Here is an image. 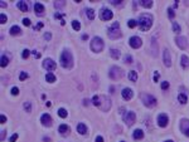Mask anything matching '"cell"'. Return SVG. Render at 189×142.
Here are the masks:
<instances>
[{"mask_svg":"<svg viewBox=\"0 0 189 142\" xmlns=\"http://www.w3.org/2000/svg\"><path fill=\"white\" fill-rule=\"evenodd\" d=\"M92 105L102 112H108L111 109V99L105 94H95L92 97Z\"/></svg>","mask_w":189,"mask_h":142,"instance_id":"obj_1","label":"cell"},{"mask_svg":"<svg viewBox=\"0 0 189 142\" xmlns=\"http://www.w3.org/2000/svg\"><path fill=\"white\" fill-rule=\"evenodd\" d=\"M153 22H154V18L150 13L140 14L139 18H137V26H139L140 32H143V33L149 32L150 28L153 26Z\"/></svg>","mask_w":189,"mask_h":142,"instance_id":"obj_2","label":"cell"},{"mask_svg":"<svg viewBox=\"0 0 189 142\" xmlns=\"http://www.w3.org/2000/svg\"><path fill=\"white\" fill-rule=\"evenodd\" d=\"M59 63H61V67L63 69H72L73 68V64H74V59H73V54L72 52L68 49V48H64L61 53V57H59Z\"/></svg>","mask_w":189,"mask_h":142,"instance_id":"obj_3","label":"cell"},{"mask_svg":"<svg viewBox=\"0 0 189 142\" xmlns=\"http://www.w3.org/2000/svg\"><path fill=\"white\" fill-rule=\"evenodd\" d=\"M107 37L112 40H116V39H120L122 37V33H121V29H120V23L119 22H113L111 25L107 28Z\"/></svg>","mask_w":189,"mask_h":142,"instance_id":"obj_4","label":"cell"},{"mask_svg":"<svg viewBox=\"0 0 189 142\" xmlns=\"http://www.w3.org/2000/svg\"><path fill=\"white\" fill-rule=\"evenodd\" d=\"M104 48H105V43H104V40H102V38L101 37H93L91 39L90 41V49L93 52V53L96 54H100V53H102L104 52Z\"/></svg>","mask_w":189,"mask_h":142,"instance_id":"obj_5","label":"cell"},{"mask_svg":"<svg viewBox=\"0 0 189 142\" xmlns=\"http://www.w3.org/2000/svg\"><path fill=\"white\" fill-rule=\"evenodd\" d=\"M140 98H141L143 105L145 106L146 108H154V107L158 105V99L153 94H150V93H141Z\"/></svg>","mask_w":189,"mask_h":142,"instance_id":"obj_6","label":"cell"},{"mask_svg":"<svg viewBox=\"0 0 189 142\" xmlns=\"http://www.w3.org/2000/svg\"><path fill=\"white\" fill-rule=\"evenodd\" d=\"M123 75H125V73H123V71L119 65H112L108 71V77L111 78L112 81H120Z\"/></svg>","mask_w":189,"mask_h":142,"instance_id":"obj_7","label":"cell"},{"mask_svg":"<svg viewBox=\"0 0 189 142\" xmlns=\"http://www.w3.org/2000/svg\"><path fill=\"white\" fill-rule=\"evenodd\" d=\"M98 15H100V19H101L102 22H110V20H111V19L113 18V13H112V10H111V9H108V8H106V6H104V8L100 9Z\"/></svg>","mask_w":189,"mask_h":142,"instance_id":"obj_8","label":"cell"},{"mask_svg":"<svg viewBox=\"0 0 189 142\" xmlns=\"http://www.w3.org/2000/svg\"><path fill=\"white\" fill-rule=\"evenodd\" d=\"M122 121L125 122L126 126H132L134 123H135V121H136V113L135 112H132V111H129V112H126V113H123L122 115Z\"/></svg>","mask_w":189,"mask_h":142,"instance_id":"obj_9","label":"cell"},{"mask_svg":"<svg viewBox=\"0 0 189 142\" xmlns=\"http://www.w3.org/2000/svg\"><path fill=\"white\" fill-rule=\"evenodd\" d=\"M156 124L160 128H165L169 124V116L166 113H159L156 117Z\"/></svg>","mask_w":189,"mask_h":142,"instance_id":"obj_10","label":"cell"},{"mask_svg":"<svg viewBox=\"0 0 189 142\" xmlns=\"http://www.w3.org/2000/svg\"><path fill=\"white\" fill-rule=\"evenodd\" d=\"M42 67L48 72H53L54 69L57 68V63L52 59V58H46L42 63Z\"/></svg>","mask_w":189,"mask_h":142,"instance_id":"obj_11","label":"cell"},{"mask_svg":"<svg viewBox=\"0 0 189 142\" xmlns=\"http://www.w3.org/2000/svg\"><path fill=\"white\" fill-rule=\"evenodd\" d=\"M129 46L132 48V49H139L143 46V39L137 35H132L129 39Z\"/></svg>","mask_w":189,"mask_h":142,"instance_id":"obj_12","label":"cell"},{"mask_svg":"<svg viewBox=\"0 0 189 142\" xmlns=\"http://www.w3.org/2000/svg\"><path fill=\"white\" fill-rule=\"evenodd\" d=\"M179 130L185 137H189V118H181L180 120Z\"/></svg>","mask_w":189,"mask_h":142,"instance_id":"obj_13","label":"cell"},{"mask_svg":"<svg viewBox=\"0 0 189 142\" xmlns=\"http://www.w3.org/2000/svg\"><path fill=\"white\" fill-rule=\"evenodd\" d=\"M174 41H175V44H177V47L179 48V49H181V50L187 49V47H188V39H187V37L178 35V37H175Z\"/></svg>","mask_w":189,"mask_h":142,"instance_id":"obj_14","label":"cell"},{"mask_svg":"<svg viewBox=\"0 0 189 142\" xmlns=\"http://www.w3.org/2000/svg\"><path fill=\"white\" fill-rule=\"evenodd\" d=\"M40 123H42L43 127H50L53 124V120L50 117L49 113H43L40 116Z\"/></svg>","mask_w":189,"mask_h":142,"instance_id":"obj_15","label":"cell"},{"mask_svg":"<svg viewBox=\"0 0 189 142\" xmlns=\"http://www.w3.org/2000/svg\"><path fill=\"white\" fill-rule=\"evenodd\" d=\"M163 62H164V65L166 68H170L171 67V55H170V50L169 49H164L163 50Z\"/></svg>","mask_w":189,"mask_h":142,"instance_id":"obj_16","label":"cell"},{"mask_svg":"<svg viewBox=\"0 0 189 142\" xmlns=\"http://www.w3.org/2000/svg\"><path fill=\"white\" fill-rule=\"evenodd\" d=\"M70 132H71V128H70V126H68V124L62 123V124L58 126V133H59L62 137L70 136Z\"/></svg>","mask_w":189,"mask_h":142,"instance_id":"obj_17","label":"cell"},{"mask_svg":"<svg viewBox=\"0 0 189 142\" xmlns=\"http://www.w3.org/2000/svg\"><path fill=\"white\" fill-rule=\"evenodd\" d=\"M121 97H122V99L123 101H130V99L134 97V92H132V89L131 88H129V87H125L121 91Z\"/></svg>","mask_w":189,"mask_h":142,"instance_id":"obj_18","label":"cell"},{"mask_svg":"<svg viewBox=\"0 0 189 142\" xmlns=\"http://www.w3.org/2000/svg\"><path fill=\"white\" fill-rule=\"evenodd\" d=\"M144 136H145V132L141 130V128H136V130H134V132H132V138L135 141H140V140H143Z\"/></svg>","mask_w":189,"mask_h":142,"instance_id":"obj_19","label":"cell"},{"mask_svg":"<svg viewBox=\"0 0 189 142\" xmlns=\"http://www.w3.org/2000/svg\"><path fill=\"white\" fill-rule=\"evenodd\" d=\"M110 57L112 58L113 60H117L120 59V57H121V52H120L117 48H110Z\"/></svg>","mask_w":189,"mask_h":142,"instance_id":"obj_20","label":"cell"},{"mask_svg":"<svg viewBox=\"0 0 189 142\" xmlns=\"http://www.w3.org/2000/svg\"><path fill=\"white\" fill-rule=\"evenodd\" d=\"M180 65L184 71H188L189 69V57L187 54H183L180 57Z\"/></svg>","mask_w":189,"mask_h":142,"instance_id":"obj_21","label":"cell"},{"mask_svg":"<svg viewBox=\"0 0 189 142\" xmlns=\"http://www.w3.org/2000/svg\"><path fill=\"white\" fill-rule=\"evenodd\" d=\"M44 10H46V8H44V5L42 3H35V4H34V13H35L37 15H39V16L43 15Z\"/></svg>","mask_w":189,"mask_h":142,"instance_id":"obj_22","label":"cell"},{"mask_svg":"<svg viewBox=\"0 0 189 142\" xmlns=\"http://www.w3.org/2000/svg\"><path fill=\"white\" fill-rule=\"evenodd\" d=\"M9 33L12 37H19L22 34V29H20L19 25H13L12 28L9 29Z\"/></svg>","mask_w":189,"mask_h":142,"instance_id":"obj_23","label":"cell"},{"mask_svg":"<svg viewBox=\"0 0 189 142\" xmlns=\"http://www.w3.org/2000/svg\"><path fill=\"white\" fill-rule=\"evenodd\" d=\"M16 8H18L20 12H23V13H27L28 12V9H29V6L28 4H27L25 1H23V0H20V1L16 3Z\"/></svg>","mask_w":189,"mask_h":142,"instance_id":"obj_24","label":"cell"},{"mask_svg":"<svg viewBox=\"0 0 189 142\" xmlns=\"http://www.w3.org/2000/svg\"><path fill=\"white\" fill-rule=\"evenodd\" d=\"M128 79H129L130 82L136 83L137 79H139V74H137V72L136 71H130L129 73H128Z\"/></svg>","mask_w":189,"mask_h":142,"instance_id":"obj_25","label":"cell"},{"mask_svg":"<svg viewBox=\"0 0 189 142\" xmlns=\"http://www.w3.org/2000/svg\"><path fill=\"white\" fill-rule=\"evenodd\" d=\"M77 132L81 135V136H85V135H87V126H86L85 123H78L77 124Z\"/></svg>","mask_w":189,"mask_h":142,"instance_id":"obj_26","label":"cell"},{"mask_svg":"<svg viewBox=\"0 0 189 142\" xmlns=\"http://www.w3.org/2000/svg\"><path fill=\"white\" fill-rule=\"evenodd\" d=\"M178 102H179L180 105H187V103H188V96H187V93L180 92L179 94H178Z\"/></svg>","mask_w":189,"mask_h":142,"instance_id":"obj_27","label":"cell"},{"mask_svg":"<svg viewBox=\"0 0 189 142\" xmlns=\"http://www.w3.org/2000/svg\"><path fill=\"white\" fill-rule=\"evenodd\" d=\"M139 4L141 5L143 8H145V9H150V8H153L154 1H153V0H140Z\"/></svg>","mask_w":189,"mask_h":142,"instance_id":"obj_28","label":"cell"},{"mask_svg":"<svg viewBox=\"0 0 189 142\" xmlns=\"http://www.w3.org/2000/svg\"><path fill=\"white\" fill-rule=\"evenodd\" d=\"M57 115L59 118H67L68 117V111L66 108H63V107H61V108H58L57 111Z\"/></svg>","mask_w":189,"mask_h":142,"instance_id":"obj_29","label":"cell"},{"mask_svg":"<svg viewBox=\"0 0 189 142\" xmlns=\"http://www.w3.org/2000/svg\"><path fill=\"white\" fill-rule=\"evenodd\" d=\"M46 81L48 83H54L57 81V77H56V74L53 73V72H48V73L46 74Z\"/></svg>","mask_w":189,"mask_h":142,"instance_id":"obj_30","label":"cell"},{"mask_svg":"<svg viewBox=\"0 0 189 142\" xmlns=\"http://www.w3.org/2000/svg\"><path fill=\"white\" fill-rule=\"evenodd\" d=\"M0 60H1V63H0V65H1V68H6V67H8V65H9V57H8V55H5V54H3L1 55V59H0Z\"/></svg>","mask_w":189,"mask_h":142,"instance_id":"obj_31","label":"cell"},{"mask_svg":"<svg viewBox=\"0 0 189 142\" xmlns=\"http://www.w3.org/2000/svg\"><path fill=\"white\" fill-rule=\"evenodd\" d=\"M86 15H87L88 20H93V19H95V16H96V13H95V10H93V9L87 8V9H86Z\"/></svg>","mask_w":189,"mask_h":142,"instance_id":"obj_32","label":"cell"},{"mask_svg":"<svg viewBox=\"0 0 189 142\" xmlns=\"http://www.w3.org/2000/svg\"><path fill=\"white\" fill-rule=\"evenodd\" d=\"M72 29L76 30V32H80L81 30V23L78 20H72Z\"/></svg>","mask_w":189,"mask_h":142,"instance_id":"obj_33","label":"cell"},{"mask_svg":"<svg viewBox=\"0 0 189 142\" xmlns=\"http://www.w3.org/2000/svg\"><path fill=\"white\" fill-rule=\"evenodd\" d=\"M171 26H173V32L175 34H179L181 32V28H180L179 24H178V22H173L171 23Z\"/></svg>","mask_w":189,"mask_h":142,"instance_id":"obj_34","label":"cell"},{"mask_svg":"<svg viewBox=\"0 0 189 142\" xmlns=\"http://www.w3.org/2000/svg\"><path fill=\"white\" fill-rule=\"evenodd\" d=\"M23 108H24V111H25L27 113H30V112H32V103H30V102H24Z\"/></svg>","mask_w":189,"mask_h":142,"instance_id":"obj_35","label":"cell"},{"mask_svg":"<svg viewBox=\"0 0 189 142\" xmlns=\"http://www.w3.org/2000/svg\"><path fill=\"white\" fill-rule=\"evenodd\" d=\"M123 62H125L126 64H132L134 59H132V57L130 54H125V55H123Z\"/></svg>","mask_w":189,"mask_h":142,"instance_id":"obj_36","label":"cell"},{"mask_svg":"<svg viewBox=\"0 0 189 142\" xmlns=\"http://www.w3.org/2000/svg\"><path fill=\"white\" fill-rule=\"evenodd\" d=\"M128 26L130 28V29H134V28H136L137 26V20H135V19H129Z\"/></svg>","mask_w":189,"mask_h":142,"instance_id":"obj_37","label":"cell"},{"mask_svg":"<svg viewBox=\"0 0 189 142\" xmlns=\"http://www.w3.org/2000/svg\"><path fill=\"white\" fill-rule=\"evenodd\" d=\"M30 53H32V52H30L29 49H27V48H25V49H23L22 50V58H23V59H28Z\"/></svg>","mask_w":189,"mask_h":142,"instance_id":"obj_38","label":"cell"},{"mask_svg":"<svg viewBox=\"0 0 189 142\" xmlns=\"http://www.w3.org/2000/svg\"><path fill=\"white\" fill-rule=\"evenodd\" d=\"M8 23V16L5 15V13H1L0 14V24L1 25H4V24Z\"/></svg>","mask_w":189,"mask_h":142,"instance_id":"obj_39","label":"cell"},{"mask_svg":"<svg viewBox=\"0 0 189 142\" xmlns=\"http://www.w3.org/2000/svg\"><path fill=\"white\" fill-rule=\"evenodd\" d=\"M168 16H169V19H174V16H175V12L171 6L168 8Z\"/></svg>","mask_w":189,"mask_h":142,"instance_id":"obj_40","label":"cell"},{"mask_svg":"<svg viewBox=\"0 0 189 142\" xmlns=\"http://www.w3.org/2000/svg\"><path fill=\"white\" fill-rule=\"evenodd\" d=\"M161 89H163V91H168V89H169V87H170V84H169V82L168 81H164V82H161Z\"/></svg>","mask_w":189,"mask_h":142,"instance_id":"obj_41","label":"cell"},{"mask_svg":"<svg viewBox=\"0 0 189 142\" xmlns=\"http://www.w3.org/2000/svg\"><path fill=\"white\" fill-rule=\"evenodd\" d=\"M64 5H66V1H56L54 3V8L56 9H62Z\"/></svg>","mask_w":189,"mask_h":142,"instance_id":"obj_42","label":"cell"},{"mask_svg":"<svg viewBox=\"0 0 189 142\" xmlns=\"http://www.w3.org/2000/svg\"><path fill=\"white\" fill-rule=\"evenodd\" d=\"M22 23H23L24 26H30V25H32V20H30L29 18H24L22 20Z\"/></svg>","mask_w":189,"mask_h":142,"instance_id":"obj_43","label":"cell"},{"mask_svg":"<svg viewBox=\"0 0 189 142\" xmlns=\"http://www.w3.org/2000/svg\"><path fill=\"white\" fill-rule=\"evenodd\" d=\"M29 75L27 72H20V74H19V81H25L27 78H28Z\"/></svg>","mask_w":189,"mask_h":142,"instance_id":"obj_44","label":"cell"},{"mask_svg":"<svg viewBox=\"0 0 189 142\" xmlns=\"http://www.w3.org/2000/svg\"><path fill=\"white\" fill-rule=\"evenodd\" d=\"M43 26H44V24H43L42 22H39V23H38L35 26H33V29H34V32H38V30H40Z\"/></svg>","mask_w":189,"mask_h":142,"instance_id":"obj_45","label":"cell"},{"mask_svg":"<svg viewBox=\"0 0 189 142\" xmlns=\"http://www.w3.org/2000/svg\"><path fill=\"white\" fill-rule=\"evenodd\" d=\"M159 78H160V73H159V72H158V71H155V72H154V77H153V81L154 82H159Z\"/></svg>","mask_w":189,"mask_h":142,"instance_id":"obj_46","label":"cell"},{"mask_svg":"<svg viewBox=\"0 0 189 142\" xmlns=\"http://www.w3.org/2000/svg\"><path fill=\"white\" fill-rule=\"evenodd\" d=\"M18 137H19V135L16 133V132H15V133H13V135H12V137L9 138V142H16V140H18Z\"/></svg>","mask_w":189,"mask_h":142,"instance_id":"obj_47","label":"cell"},{"mask_svg":"<svg viewBox=\"0 0 189 142\" xmlns=\"http://www.w3.org/2000/svg\"><path fill=\"white\" fill-rule=\"evenodd\" d=\"M10 93H12V96H18L19 94V88L18 87H13Z\"/></svg>","mask_w":189,"mask_h":142,"instance_id":"obj_48","label":"cell"},{"mask_svg":"<svg viewBox=\"0 0 189 142\" xmlns=\"http://www.w3.org/2000/svg\"><path fill=\"white\" fill-rule=\"evenodd\" d=\"M121 3H122V0H111L110 1V4H112V5H121Z\"/></svg>","mask_w":189,"mask_h":142,"instance_id":"obj_49","label":"cell"},{"mask_svg":"<svg viewBox=\"0 0 189 142\" xmlns=\"http://www.w3.org/2000/svg\"><path fill=\"white\" fill-rule=\"evenodd\" d=\"M6 121H8V118H6L5 115H1V116H0V123H1V124L6 123Z\"/></svg>","mask_w":189,"mask_h":142,"instance_id":"obj_50","label":"cell"},{"mask_svg":"<svg viewBox=\"0 0 189 142\" xmlns=\"http://www.w3.org/2000/svg\"><path fill=\"white\" fill-rule=\"evenodd\" d=\"M50 38H52V34H50L49 32H47L46 34H44V39H46L47 41H49V40H50Z\"/></svg>","mask_w":189,"mask_h":142,"instance_id":"obj_51","label":"cell"},{"mask_svg":"<svg viewBox=\"0 0 189 142\" xmlns=\"http://www.w3.org/2000/svg\"><path fill=\"white\" fill-rule=\"evenodd\" d=\"M95 142H105L104 137H102V136H96L95 137Z\"/></svg>","mask_w":189,"mask_h":142,"instance_id":"obj_52","label":"cell"},{"mask_svg":"<svg viewBox=\"0 0 189 142\" xmlns=\"http://www.w3.org/2000/svg\"><path fill=\"white\" fill-rule=\"evenodd\" d=\"M5 137H6V131H5V130H1V137H0V140L4 141Z\"/></svg>","mask_w":189,"mask_h":142,"instance_id":"obj_53","label":"cell"},{"mask_svg":"<svg viewBox=\"0 0 189 142\" xmlns=\"http://www.w3.org/2000/svg\"><path fill=\"white\" fill-rule=\"evenodd\" d=\"M62 15H64V14H59V13H56L54 14V19H61L62 18ZM62 20V19H61Z\"/></svg>","mask_w":189,"mask_h":142,"instance_id":"obj_54","label":"cell"},{"mask_svg":"<svg viewBox=\"0 0 189 142\" xmlns=\"http://www.w3.org/2000/svg\"><path fill=\"white\" fill-rule=\"evenodd\" d=\"M32 53L34 54V57H35V58H40V54H39V53H37V50H33Z\"/></svg>","mask_w":189,"mask_h":142,"instance_id":"obj_55","label":"cell"},{"mask_svg":"<svg viewBox=\"0 0 189 142\" xmlns=\"http://www.w3.org/2000/svg\"><path fill=\"white\" fill-rule=\"evenodd\" d=\"M0 6H1V8H6V6H8V4H6V3H4V1H0Z\"/></svg>","mask_w":189,"mask_h":142,"instance_id":"obj_56","label":"cell"},{"mask_svg":"<svg viewBox=\"0 0 189 142\" xmlns=\"http://www.w3.org/2000/svg\"><path fill=\"white\" fill-rule=\"evenodd\" d=\"M81 38H82V40H87L88 39V34H83Z\"/></svg>","mask_w":189,"mask_h":142,"instance_id":"obj_57","label":"cell"},{"mask_svg":"<svg viewBox=\"0 0 189 142\" xmlns=\"http://www.w3.org/2000/svg\"><path fill=\"white\" fill-rule=\"evenodd\" d=\"M43 141L44 142H50V138L49 137H43Z\"/></svg>","mask_w":189,"mask_h":142,"instance_id":"obj_58","label":"cell"},{"mask_svg":"<svg viewBox=\"0 0 189 142\" xmlns=\"http://www.w3.org/2000/svg\"><path fill=\"white\" fill-rule=\"evenodd\" d=\"M88 102H90L88 99H83V106H88Z\"/></svg>","mask_w":189,"mask_h":142,"instance_id":"obj_59","label":"cell"},{"mask_svg":"<svg viewBox=\"0 0 189 142\" xmlns=\"http://www.w3.org/2000/svg\"><path fill=\"white\" fill-rule=\"evenodd\" d=\"M113 91H115V87L112 86V87H110V93H113Z\"/></svg>","mask_w":189,"mask_h":142,"instance_id":"obj_60","label":"cell"},{"mask_svg":"<svg viewBox=\"0 0 189 142\" xmlns=\"http://www.w3.org/2000/svg\"><path fill=\"white\" fill-rule=\"evenodd\" d=\"M178 8V3H174V5H173V9H177Z\"/></svg>","mask_w":189,"mask_h":142,"instance_id":"obj_61","label":"cell"},{"mask_svg":"<svg viewBox=\"0 0 189 142\" xmlns=\"http://www.w3.org/2000/svg\"><path fill=\"white\" fill-rule=\"evenodd\" d=\"M64 24H66V22H64V19H62L61 20V25H64Z\"/></svg>","mask_w":189,"mask_h":142,"instance_id":"obj_62","label":"cell"},{"mask_svg":"<svg viewBox=\"0 0 189 142\" xmlns=\"http://www.w3.org/2000/svg\"><path fill=\"white\" fill-rule=\"evenodd\" d=\"M163 142H174L173 140H165V141H163Z\"/></svg>","mask_w":189,"mask_h":142,"instance_id":"obj_63","label":"cell"},{"mask_svg":"<svg viewBox=\"0 0 189 142\" xmlns=\"http://www.w3.org/2000/svg\"><path fill=\"white\" fill-rule=\"evenodd\" d=\"M120 142H126V141H120Z\"/></svg>","mask_w":189,"mask_h":142,"instance_id":"obj_64","label":"cell"}]
</instances>
